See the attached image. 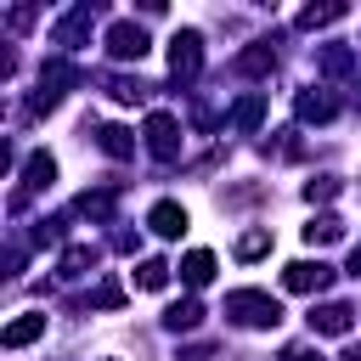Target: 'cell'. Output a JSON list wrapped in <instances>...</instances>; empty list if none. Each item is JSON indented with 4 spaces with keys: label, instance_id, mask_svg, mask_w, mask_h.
Wrapping results in <instances>:
<instances>
[{
    "label": "cell",
    "instance_id": "cell-13",
    "mask_svg": "<svg viewBox=\"0 0 361 361\" xmlns=\"http://www.w3.org/2000/svg\"><path fill=\"white\" fill-rule=\"evenodd\" d=\"M56 180V158L51 152H28L23 158V192H45Z\"/></svg>",
    "mask_w": 361,
    "mask_h": 361
},
{
    "label": "cell",
    "instance_id": "cell-25",
    "mask_svg": "<svg viewBox=\"0 0 361 361\" xmlns=\"http://www.w3.org/2000/svg\"><path fill=\"white\" fill-rule=\"evenodd\" d=\"M338 197V175H310L305 180V203H333Z\"/></svg>",
    "mask_w": 361,
    "mask_h": 361
},
{
    "label": "cell",
    "instance_id": "cell-15",
    "mask_svg": "<svg viewBox=\"0 0 361 361\" xmlns=\"http://www.w3.org/2000/svg\"><path fill=\"white\" fill-rule=\"evenodd\" d=\"M180 282H186V288H209V282H214V254H209V248H192V254L180 259Z\"/></svg>",
    "mask_w": 361,
    "mask_h": 361
},
{
    "label": "cell",
    "instance_id": "cell-30",
    "mask_svg": "<svg viewBox=\"0 0 361 361\" xmlns=\"http://www.w3.org/2000/svg\"><path fill=\"white\" fill-rule=\"evenodd\" d=\"M282 361H327V355H322V350H310V344H288V350H282Z\"/></svg>",
    "mask_w": 361,
    "mask_h": 361
},
{
    "label": "cell",
    "instance_id": "cell-29",
    "mask_svg": "<svg viewBox=\"0 0 361 361\" xmlns=\"http://www.w3.org/2000/svg\"><path fill=\"white\" fill-rule=\"evenodd\" d=\"M6 23L23 34V28H34V23H39V6H11V17H6Z\"/></svg>",
    "mask_w": 361,
    "mask_h": 361
},
{
    "label": "cell",
    "instance_id": "cell-19",
    "mask_svg": "<svg viewBox=\"0 0 361 361\" xmlns=\"http://www.w3.org/2000/svg\"><path fill=\"white\" fill-rule=\"evenodd\" d=\"M231 124H237L243 135H248V130H259V124H265V96H259V90H254V96H243V102L231 107Z\"/></svg>",
    "mask_w": 361,
    "mask_h": 361
},
{
    "label": "cell",
    "instance_id": "cell-18",
    "mask_svg": "<svg viewBox=\"0 0 361 361\" xmlns=\"http://www.w3.org/2000/svg\"><path fill=\"white\" fill-rule=\"evenodd\" d=\"M102 85H107V96H113V102H124V107H135V102H147V96H152V85H147V79H113V73H107Z\"/></svg>",
    "mask_w": 361,
    "mask_h": 361
},
{
    "label": "cell",
    "instance_id": "cell-28",
    "mask_svg": "<svg viewBox=\"0 0 361 361\" xmlns=\"http://www.w3.org/2000/svg\"><path fill=\"white\" fill-rule=\"evenodd\" d=\"M62 226H68V220H39V226H34V243H39V248H56V243H62Z\"/></svg>",
    "mask_w": 361,
    "mask_h": 361
},
{
    "label": "cell",
    "instance_id": "cell-6",
    "mask_svg": "<svg viewBox=\"0 0 361 361\" xmlns=\"http://www.w3.org/2000/svg\"><path fill=\"white\" fill-rule=\"evenodd\" d=\"M327 282H333V271H327L322 259H293V265L282 271V288H288V293H322Z\"/></svg>",
    "mask_w": 361,
    "mask_h": 361
},
{
    "label": "cell",
    "instance_id": "cell-23",
    "mask_svg": "<svg viewBox=\"0 0 361 361\" xmlns=\"http://www.w3.org/2000/svg\"><path fill=\"white\" fill-rule=\"evenodd\" d=\"M338 17H344L338 0H327V6H305V11H299V28H327V23H338Z\"/></svg>",
    "mask_w": 361,
    "mask_h": 361
},
{
    "label": "cell",
    "instance_id": "cell-10",
    "mask_svg": "<svg viewBox=\"0 0 361 361\" xmlns=\"http://www.w3.org/2000/svg\"><path fill=\"white\" fill-rule=\"evenodd\" d=\"M293 113H299L305 124H327V118L338 113V102H333L327 90H299V96H293Z\"/></svg>",
    "mask_w": 361,
    "mask_h": 361
},
{
    "label": "cell",
    "instance_id": "cell-26",
    "mask_svg": "<svg viewBox=\"0 0 361 361\" xmlns=\"http://www.w3.org/2000/svg\"><path fill=\"white\" fill-rule=\"evenodd\" d=\"M259 254H271V231H243L237 237V259H259Z\"/></svg>",
    "mask_w": 361,
    "mask_h": 361
},
{
    "label": "cell",
    "instance_id": "cell-24",
    "mask_svg": "<svg viewBox=\"0 0 361 361\" xmlns=\"http://www.w3.org/2000/svg\"><path fill=\"white\" fill-rule=\"evenodd\" d=\"M164 282H169V265H164V259H141V265H135V288H147V293H158Z\"/></svg>",
    "mask_w": 361,
    "mask_h": 361
},
{
    "label": "cell",
    "instance_id": "cell-12",
    "mask_svg": "<svg viewBox=\"0 0 361 361\" xmlns=\"http://www.w3.org/2000/svg\"><path fill=\"white\" fill-rule=\"evenodd\" d=\"M96 147H102L107 158H135V130H124V124H96Z\"/></svg>",
    "mask_w": 361,
    "mask_h": 361
},
{
    "label": "cell",
    "instance_id": "cell-2",
    "mask_svg": "<svg viewBox=\"0 0 361 361\" xmlns=\"http://www.w3.org/2000/svg\"><path fill=\"white\" fill-rule=\"evenodd\" d=\"M79 85V68L68 62V56H51L45 68H39V90H34V113H51L56 102H62V90H73Z\"/></svg>",
    "mask_w": 361,
    "mask_h": 361
},
{
    "label": "cell",
    "instance_id": "cell-17",
    "mask_svg": "<svg viewBox=\"0 0 361 361\" xmlns=\"http://www.w3.org/2000/svg\"><path fill=\"white\" fill-rule=\"evenodd\" d=\"M90 265H96V248H90V243H68V248H62V259H56V276H68V282H73V276H85Z\"/></svg>",
    "mask_w": 361,
    "mask_h": 361
},
{
    "label": "cell",
    "instance_id": "cell-1",
    "mask_svg": "<svg viewBox=\"0 0 361 361\" xmlns=\"http://www.w3.org/2000/svg\"><path fill=\"white\" fill-rule=\"evenodd\" d=\"M226 316L243 322V327H276L282 322V305L271 293H259V288H231L226 293Z\"/></svg>",
    "mask_w": 361,
    "mask_h": 361
},
{
    "label": "cell",
    "instance_id": "cell-9",
    "mask_svg": "<svg viewBox=\"0 0 361 361\" xmlns=\"http://www.w3.org/2000/svg\"><path fill=\"white\" fill-rule=\"evenodd\" d=\"M310 327H316V333H327V338H344V333L355 327V310H350V305H338V299H333V305H316V310H310Z\"/></svg>",
    "mask_w": 361,
    "mask_h": 361
},
{
    "label": "cell",
    "instance_id": "cell-16",
    "mask_svg": "<svg viewBox=\"0 0 361 361\" xmlns=\"http://www.w3.org/2000/svg\"><path fill=\"white\" fill-rule=\"evenodd\" d=\"M39 333H45V316H34V310H28V316H17V322H6V333H0V344H6V350H23V344H34Z\"/></svg>",
    "mask_w": 361,
    "mask_h": 361
},
{
    "label": "cell",
    "instance_id": "cell-11",
    "mask_svg": "<svg viewBox=\"0 0 361 361\" xmlns=\"http://www.w3.org/2000/svg\"><path fill=\"white\" fill-rule=\"evenodd\" d=\"M316 73L350 79V73H355V51H350V45H322V51H316Z\"/></svg>",
    "mask_w": 361,
    "mask_h": 361
},
{
    "label": "cell",
    "instance_id": "cell-4",
    "mask_svg": "<svg viewBox=\"0 0 361 361\" xmlns=\"http://www.w3.org/2000/svg\"><path fill=\"white\" fill-rule=\"evenodd\" d=\"M141 135H147V152H152L158 164H169V158L180 152V124H175L169 113H147V130H141Z\"/></svg>",
    "mask_w": 361,
    "mask_h": 361
},
{
    "label": "cell",
    "instance_id": "cell-32",
    "mask_svg": "<svg viewBox=\"0 0 361 361\" xmlns=\"http://www.w3.org/2000/svg\"><path fill=\"white\" fill-rule=\"evenodd\" d=\"M350 276H361V243H355V254H350Z\"/></svg>",
    "mask_w": 361,
    "mask_h": 361
},
{
    "label": "cell",
    "instance_id": "cell-8",
    "mask_svg": "<svg viewBox=\"0 0 361 361\" xmlns=\"http://www.w3.org/2000/svg\"><path fill=\"white\" fill-rule=\"evenodd\" d=\"M243 79H271L276 73V45L271 39H259V45H248V51H237V62H231Z\"/></svg>",
    "mask_w": 361,
    "mask_h": 361
},
{
    "label": "cell",
    "instance_id": "cell-3",
    "mask_svg": "<svg viewBox=\"0 0 361 361\" xmlns=\"http://www.w3.org/2000/svg\"><path fill=\"white\" fill-rule=\"evenodd\" d=\"M169 73H175L180 85H192V79L203 73V34H197V28H180V34L169 39Z\"/></svg>",
    "mask_w": 361,
    "mask_h": 361
},
{
    "label": "cell",
    "instance_id": "cell-20",
    "mask_svg": "<svg viewBox=\"0 0 361 361\" xmlns=\"http://www.w3.org/2000/svg\"><path fill=\"white\" fill-rule=\"evenodd\" d=\"M338 237H344V220H338V214H316V220L305 226V243H310V248H327V243H338Z\"/></svg>",
    "mask_w": 361,
    "mask_h": 361
},
{
    "label": "cell",
    "instance_id": "cell-27",
    "mask_svg": "<svg viewBox=\"0 0 361 361\" xmlns=\"http://www.w3.org/2000/svg\"><path fill=\"white\" fill-rule=\"evenodd\" d=\"M90 305H96V310H118V305H124V288H118V282H96V288H90Z\"/></svg>",
    "mask_w": 361,
    "mask_h": 361
},
{
    "label": "cell",
    "instance_id": "cell-21",
    "mask_svg": "<svg viewBox=\"0 0 361 361\" xmlns=\"http://www.w3.org/2000/svg\"><path fill=\"white\" fill-rule=\"evenodd\" d=\"M197 322H203V305H197V299H180V305L164 310V327H169V333H192Z\"/></svg>",
    "mask_w": 361,
    "mask_h": 361
},
{
    "label": "cell",
    "instance_id": "cell-31",
    "mask_svg": "<svg viewBox=\"0 0 361 361\" xmlns=\"http://www.w3.org/2000/svg\"><path fill=\"white\" fill-rule=\"evenodd\" d=\"M17 271H23V248L11 243V248H6V276H17Z\"/></svg>",
    "mask_w": 361,
    "mask_h": 361
},
{
    "label": "cell",
    "instance_id": "cell-7",
    "mask_svg": "<svg viewBox=\"0 0 361 361\" xmlns=\"http://www.w3.org/2000/svg\"><path fill=\"white\" fill-rule=\"evenodd\" d=\"M90 23H96V6H73V11L51 28V45H68V51L85 45V39H90Z\"/></svg>",
    "mask_w": 361,
    "mask_h": 361
},
{
    "label": "cell",
    "instance_id": "cell-14",
    "mask_svg": "<svg viewBox=\"0 0 361 361\" xmlns=\"http://www.w3.org/2000/svg\"><path fill=\"white\" fill-rule=\"evenodd\" d=\"M147 226H152L158 237H180V231H186V209L164 197V203H152V214H147Z\"/></svg>",
    "mask_w": 361,
    "mask_h": 361
},
{
    "label": "cell",
    "instance_id": "cell-5",
    "mask_svg": "<svg viewBox=\"0 0 361 361\" xmlns=\"http://www.w3.org/2000/svg\"><path fill=\"white\" fill-rule=\"evenodd\" d=\"M107 56L113 62H141L147 56V28L141 23H113L107 28Z\"/></svg>",
    "mask_w": 361,
    "mask_h": 361
},
{
    "label": "cell",
    "instance_id": "cell-22",
    "mask_svg": "<svg viewBox=\"0 0 361 361\" xmlns=\"http://www.w3.org/2000/svg\"><path fill=\"white\" fill-rule=\"evenodd\" d=\"M85 220H113V192H79V203H73Z\"/></svg>",
    "mask_w": 361,
    "mask_h": 361
}]
</instances>
